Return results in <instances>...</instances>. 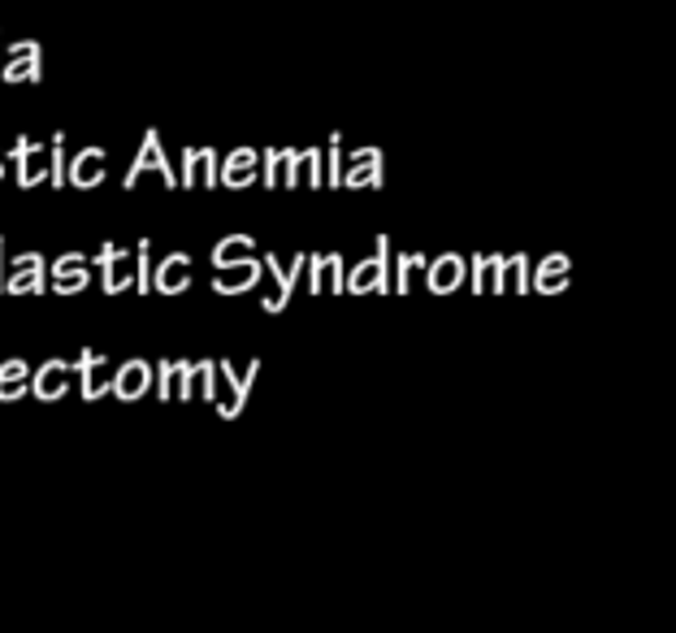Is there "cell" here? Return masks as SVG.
Listing matches in <instances>:
<instances>
[{
    "instance_id": "e575fe53",
    "label": "cell",
    "mask_w": 676,
    "mask_h": 633,
    "mask_svg": "<svg viewBox=\"0 0 676 633\" xmlns=\"http://www.w3.org/2000/svg\"><path fill=\"white\" fill-rule=\"evenodd\" d=\"M4 282H9V273H4V239H0V295H4Z\"/></svg>"
},
{
    "instance_id": "8992f818",
    "label": "cell",
    "mask_w": 676,
    "mask_h": 633,
    "mask_svg": "<svg viewBox=\"0 0 676 633\" xmlns=\"http://www.w3.org/2000/svg\"><path fill=\"white\" fill-rule=\"evenodd\" d=\"M96 265H101V278H105V295H121V291H130L135 286V269H139V253H126V248H117V244H105L101 253H96Z\"/></svg>"
},
{
    "instance_id": "f1b7e54d",
    "label": "cell",
    "mask_w": 676,
    "mask_h": 633,
    "mask_svg": "<svg viewBox=\"0 0 676 633\" xmlns=\"http://www.w3.org/2000/svg\"><path fill=\"white\" fill-rule=\"evenodd\" d=\"M304 183H308V187H326V161H322V148H308V169H304Z\"/></svg>"
},
{
    "instance_id": "4dcf8cb0",
    "label": "cell",
    "mask_w": 676,
    "mask_h": 633,
    "mask_svg": "<svg viewBox=\"0 0 676 633\" xmlns=\"http://www.w3.org/2000/svg\"><path fill=\"white\" fill-rule=\"evenodd\" d=\"M0 382H31V365L26 361H4L0 365Z\"/></svg>"
},
{
    "instance_id": "30bf717a",
    "label": "cell",
    "mask_w": 676,
    "mask_h": 633,
    "mask_svg": "<svg viewBox=\"0 0 676 633\" xmlns=\"http://www.w3.org/2000/svg\"><path fill=\"white\" fill-rule=\"evenodd\" d=\"M178 187H222V161L213 148H187Z\"/></svg>"
},
{
    "instance_id": "ba28073f",
    "label": "cell",
    "mask_w": 676,
    "mask_h": 633,
    "mask_svg": "<svg viewBox=\"0 0 676 633\" xmlns=\"http://www.w3.org/2000/svg\"><path fill=\"white\" fill-rule=\"evenodd\" d=\"M382 178H386V161H382L377 148H356V152L347 156V165H342V187H347V191L382 187Z\"/></svg>"
},
{
    "instance_id": "d6a6232c",
    "label": "cell",
    "mask_w": 676,
    "mask_h": 633,
    "mask_svg": "<svg viewBox=\"0 0 676 633\" xmlns=\"http://www.w3.org/2000/svg\"><path fill=\"white\" fill-rule=\"evenodd\" d=\"M74 265H92L83 253H66V256H57L53 265H48V273H61V269H74Z\"/></svg>"
},
{
    "instance_id": "52a82bcc",
    "label": "cell",
    "mask_w": 676,
    "mask_h": 633,
    "mask_svg": "<svg viewBox=\"0 0 676 633\" xmlns=\"http://www.w3.org/2000/svg\"><path fill=\"white\" fill-rule=\"evenodd\" d=\"M148 169H156L170 187H178V183H174V165H170V156H165V148H161V134H156V130H148V134H143V148L135 152V161H130V169H126L121 187H126V191H130V187H139V178H143Z\"/></svg>"
},
{
    "instance_id": "5b68a950",
    "label": "cell",
    "mask_w": 676,
    "mask_h": 633,
    "mask_svg": "<svg viewBox=\"0 0 676 633\" xmlns=\"http://www.w3.org/2000/svg\"><path fill=\"white\" fill-rule=\"evenodd\" d=\"M9 161H13V169H18V187H35V183H48L53 178V161H48V148H39V143H31L26 134H18L13 139V148H9Z\"/></svg>"
},
{
    "instance_id": "83f0119b",
    "label": "cell",
    "mask_w": 676,
    "mask_h": 633,
    "mask_svg": "<svg viewBox=\"0 0 676 633\" xmlns=\"http://www.w3.org/2000/svg\"><path fill=\"white\" fill-rule=\"evenodd\" d=\"M135 253H139V269H135V291H139V295H148V291H152V260H148L152 244H148V239H139V248H135Z\"/></svg>"
},
{
    "instance_id": "8fae6325",
    "label": "cell",
    "mask_w": 676,
    "mask_h": 633,
    "mask_svg": "<svg viewBox=\"0 0 676 633\" xmlns=\"http://www.w3.org/2000/svg\"><path fill=\"white\" fill-rule=\"evenodd\" d=\"M74 370H79V382H83V399L88 403H96L101 395H113V374H109V356H101V352H92V348H83L79 356H74Z\"/></svg>"
},
{
    "instance_id": "836d02e7",
    "label": "cell",
    "mask_w": 676,
    "mask_h": 633,
    "mask_svg": "<svg viewBox=\"0 0 676 633\" xmlns=\"http://www.w3.org/2000/svg\"><path fill=\"white\" fill-rule=\"evenodd\" d=\"M22 52H39V44L35 39H18V44H9V57H22ZM4 57V61H9Z\"/></svg>"
},
{
    "instance_id": "7402d4cb",
    "label": "cell",
    "mask_w": 676,
    "mask_h": 633,
    "mask_svg": "<svg viewBox=\"0 0 676 633\" xmlns=\"http://www.w3.org/2000/svg\"><path fill=\"white\" fill-rule=\"evenodd\" d=\"M44 74V48L39 52H22V57H9L4 70H0V83H39Z\"/></svg>"
},
{
    "instance_id": "4fadbf2b",
    "label": "cell",
    "mask_w": 676,
    "mask_h": 633,
    "mask_svg": "<svg viewBox=\"0 0 676 633\" xmlns=\"http://www.w3.org/2000/svg\"><path fill=\"white\" fill-rule=\"evenodd\" d=\"M191 256L187 253H174L165 256L156 269H152V291H161V295H183L187 286H191Z\"/></svg>"
},
{
    "instance_id": "6da1fadb",
    "label": "cell",
    "mask_w": 676,
    "mask_h": 633,
    "mask_svg": "<svg viewBox=\"0 0 676 633\" xmlns=\"http://www.w3.org/2000/svg\"><path fill=\"white\" fill-rule=\"evenodd\" d=\"M347 291L351 295H373V291H395V273H391V239L377 235L373 239V256L360 260L347 273Z\"/></svg>"
},
{
    "instance_id": "2e32d148",
    "label": "cell",
    "mask_w": 676,
    "mask_h": 633,
    "mask_svg": "<svg viewBox=\"0 0 676 633\" xmlns=\"http://www.w3.org/2000/svg\"><path fill=\"white\" fill-rule=\"evenodd\" d=\"M512 260L516 256H473V291H512Z\"/></svg>"
},
{
    "instance_id": "8d00e7d4",
    "label": "cell",
    "mask_w": 676,
    "mask_h": 633,
    "mask_svg": "<svg viewBox=\"0 0 676 633\" xmlns=\"http://www.w3.org/2000/svg\"><path fill=\"white\" fill-rule=\"evenodd\" d=\"M0 178H4V165H0Z\"/></svg>"
},
{
    "instance_id": "484cf974",
    "label": "cell",
    "mask_w": 676,
    "mask_h": 633,
    "mask_svg": "<svg viewBox=\"0 0 676 633\" xmlns=\"http://www.w3.org/2000/svg\"><path fill=\"white\" fill-rule=\"evenodd\" d=\"M48 161H53L48 187H66V183H70V169H66V134H61V130H57L53 143H48Z\"/></svg>"
},
{
    "instance_id": "ac0fdd59",
    "label": "cell",
    "mask_w": 676,
    "mask_h": 633,
    "mask_svg": "<svg viewBox=\"0 0 676 633\" xmlns=\"http://www.w3.org/2000/svg\"><path fill=\"white\" fill-rule=\"evenodd\" d=\"M464 273H468V260L447 253V256H439V260H430V269H426V286H430L434 295H451V291L464 286Z\"/></svg>"
},
{
    "instance_id": "1f68e13d",
    "label": "cell",
    "mask_w": 676,
    "mask_h": 633,
    "mask_svg": "<svg viewBox=\"0 0 676 633\" xmlns=\"http://www.w3.org/2000/svg\"><path fill=\"white\" fill-rule=\"evenodd\" d=\"M22 395H31V382H0V403H18Z\"/></svg>"
},
{
    "instance_id": "4316f807",
    "label": "cell",
    "mask_w": 676,
    "mask_h": 633,
    "mask_svg": "<svg viewBox=\"0 0 676 633\" xmlns=\"http://www.w3.org/2000/svg\"><path fill=\"white\" fill-rule=\"evenodd\" d=\"M326 187H342V134H330L326 148Z\"/></svg>"
},
{
    "instance_id": "44dd1931",
    "label": "cell",
    "mask_w": 676,
    "mask_h": 633,
    "mask_svg": "<svg viewBox=\"0 0 676 633\" xmlns=\"http://www.w3.org/2000/svg\"><path fill=\"white\" fill-rule=\"evenodd\" d=\"M44 291H53L48 260L26 265V269H13V273H9V282H4V295H44Z\"/></svg>"
},
{
    "instance_id": "e0dca14e",
    "label": "cell",
    "mask_w": 676,
    "mask_h": 633,
    "mask_svg": "<svg viewBox=\"0 0 676 633\" xmlns=\"http://www.w3.org/2000/svg\"><path fill=\"white\" fill-rule=\"evenodd\" d=\"M256 169H260V152H256V148H234V152H225L222 187H230V191L252 187V183H256Z\"/></svg>"
},
{
    "instance_id": "f546056e",
    "label": "cell",
    "mask_w": 676,
    "mask_h": 633,
    "mask_svg": "<svg viewBox=\"0 0 676 633\" xmlns=\"http://www.w3.org/2000/svg\"><path fill=\"white\" fill-rule=\"evenodd\" d=\"M156 395H161V399H174V395H178V382H174V361H161V365H156Z\"/></svg>"
},
{
    "instance_id": "ffe728a7",
    "label": "cell",
    "mask_w": 676,
    "mask_h": 633,
    "mask_svg": "<svg viewBox=\"0 0 676 633\" xmlns=\"http://www.w3.org/2000/svg\"><path fill=\"white\" fill-rule=\"evenodd\" d=\"M568 273H572V260H568L563 253L538 260V269H534V291H543V295H560V291H568Z\"/></svg>"
},
{
    "instance_id": "7a4b0ae2",
    "label": "cell",
    "mask_w": 676,
    "mask_h": 633,
    "mask_svg": "<svg viewBox=\"0 0 676 633\" xmlns=\"http://www.w3.org/2000/svg\"><path fill=\"white\" fill-rule=\"evenodd\" d=\"M308 148H269L265 152V187H304Z\"/></svg>"
},
{
    "instance_id": "d590c367",
    "label": "cell",
    "mask_w": 676,
    "mask_h": 633,
    "mask_svg": "<svg viewBox=\"0 0 676 633\" xmlns=\"http://www.w3.org/2000/svg\"><path fill=\"white\" fill-rule=\"evenodd\" d=\"M0 165H9V156H4V152H0Z\"/></svg>"
},
{
    "instance_id": "603a6c76",
    "label": "cell",
    "mask_w": 676,
    "mask_h": 633,
    "mask_svg": "<svg viewBox=\"0 0 676 633\" xmlns=\"http://www.w3.org/2000/svg\"><path fill=\"white\" fill-rule=\"evenodd\" d=\"M256 253V239L252 235H225L218 239V248H213V265L222 269V265H238V260H247V256Z\"/></svg>"
},
{
    "instance_id": "3957f363",
    "label": "cell",
    "mask_w": 676,
    "mask_h": 633,
    "mask_svg": "<svg viewBox=\"0 0 676 633\" xmlns=\"http://www.w3.org/2000/svg\"><path fill=\"white\" fill-rule=\"evenodd\" d=\"M256 378H260V361H252L243 378H238V374H234L225 361H218V399H213V403H218V412H222L225 421L243 412V403H247V395H252V382H256Z\"/></svg>"
},
{
    "instance_id": "9c48e42d",
    "label": "cell",
    "mask_w": 676,
    "mask_h": 633,
    "mask_svg": "<svg viewBox=\"0 0 676 633\" xmlns=\"http://www.w3.org/2000/svg\"><path fill=\"white\" fill-rule=\"evenodd\" d=\"M70 378H79V370H74V361H44L35 374H31V395L39 399V403H57L66 390H70Z\"/></svg>"
},
{
    "instance_id": "7c38bea8",
    "label": "cell",
    "mask_w": 676,
    "mask_h": 633,
    "mask_svg": "<svg viewBox=\"0 0 676 633\" xmlns=\"http://www.w3.org/2000/svg\"><path fill=\"white\" fill-rule=\"evenodd\" d=\"M152 382H156V370H152L148 361H126V365H117V374H113V395H117L121 403H135V399H143L148 390H156Z\"/></svg>"
},
{
    "instance_id": "cb8c5ba5",
    "label": "cell",
    "mask_w": 676,
    "mask_h": 633,
    "mask_svg": "<svg viewBox=\"0 0 676 633\" xmlns=\"http://www.w3.org/2000/svg\"><path fill=\"white\" fill-rule=\"evenodd\" d=\"M430 269L426 253H399V265H395V291H412L417 278Z\"/></svg>"
},
{
    "instance_id": "5bb4252c",
    "label": "cell",
    "mask_w": 676,
    "mask_h": 633,
    "mask_svg": "<svg viewBox=\"0 0 676 633\" xmlns=\"http://www.w3.org/2000/svg\"><path fill=\"white\" fill-rule=\"evenodd\" d=\"M308 291L326 295V291H347V265L338 253H322L308 260Z\"/></svg>"
},
{
    "instance_id": "d6986e66",
    "label": "cell",
    "mask_w": 676,
    "mask_h": 633,
    "mask_svg": "<svg viewBox=\"0 0 676 633\" xmlns=\"http://www.w3.org/2000/svg\"><path fill=\"white\" fill-rule=\"evenodd\" d=\"M252 286H260V260H252V256L238 260V265H222L218 278H213V291L218 295H243Z\"/></svg>"
},
{
    "instance_id": "9a60e30c",
    "label": "cell",
    "mask_w": 676,
    "mask_h": 633,
    "mask_svg": "<svg viewBox=\"0 0 676 633\" xmlns=\"http://www.w3.org/2000/svg\"><path fill=\"white\" fill-rule=\"evenodd\" d=\"M105 174H109V156H105V148H83V152L70 161V187H79V191L101 187Z\"/></svg>"
},
{
    "instance_id": "74e56055",
    "label": "cell",
    "mask_w": 676,
    "mask_h": 633,
    "mask_svg": "<svg viewBox=\"0 0 676 633\" xmlns=\"http://www.w3.org/2000/svg\"><path fill=\"white\" fill-rule=\"evenodd\" d=\"M0 70H4V66H0Z\"/></svg>"
},
{
    "instance_id": "d4e9b609",
    "label": "cell",
    "mask_w": 676,
    "mask_h": 633,
    "mask_svg": "<svg viewBox=\"0 0 676 633\" xmlns=\"http://www.w3.org/2000/svg\"><path fill=\"white\" fill-rule=\"evenodd\" d=\"M53 278V291L57 295H79L92 286V269L88 265H74V269H61V273H48Z\"/></svg>"
},
{
    "instance_id": "277c9868",
    "label": "cell",
    "mask_w": 676,
    "mask_h": 633,
    "mask_svg": "<svg viewBox=\"0 0 676 633\" xmlns=\"http://www.w3.org/2000/svg\"><path fill=\"white\" fill-rule=\"evenodd\" d=\"M265 265H269V273H273V295L265 300V313H282L287 304H291V295H295V286H300V278L308 273V256L295 253L291 260H278V256L269 253L265 256Z\"/></svg>"
}]
</instances>
